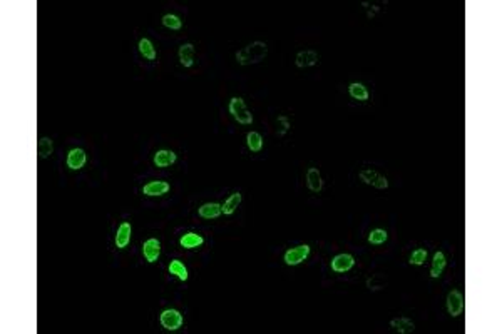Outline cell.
<instances>
[{
	"label": "cell",
	"instance_id": "16",
	"mask_svg": "<svg viewBox=\"0 0 502 334\" xmlns=\"http://www.w3.org/2000/svg\"><path fill=\"white\" fill-rule=\"evenodd\" d=\"M223 212V207L218 202H206L198 209V214L203 219H216Z\"/></svg>",
	"mask_w": 502,
	"mask_h": 334
},
{
	"label": "cell",
	"instance_id": "5",
	"mask_svg": "<svg viewBox=\"0 0 502 334\" xmlns=\"http://www.w3.org/2000/svg\"><path fill=\"white\" fill-rule=\"evenodd\" d=\"M447 311L452 318H457L464 312V296L457 289L448 291L447 294Z\"/></svg>",
	"mask_w": 502,
	"mask_h": 334
},
{
	"label": "cell",
	"instance_id": "22",
	"mask_svg": "<svg viewBox=\"0 0 502 334\" xmlns=\"http://www.w3.org/2000/svg\"><path fill=\"white\" fill-rule=\"evenodd\" d=\"M241 199H243V197H241V194L239 192H234V194H231V196L224 200V204L221 206V207H223V214H224V216H231V214L238 209V206L241 204Z\"/></svg>",
	"mask_w": 502,
	"mask_h": 334
},
{
	"label": "cell",
	"instance_id": "3",
	"mask_svg": "<svg viewBox=\"0 0 502 334\" xmlns=\"http://www.w3.org/2000/svg\"><path fill=\"white\" fill-rule=\"evenodd\" d=\"M161 324L166 331H178L181 326H183L184 319H183V314H181L178 309H164L161 312Z\"/></svg>",
	"mask_w": 502,
	"mask_h": 334
},
{
	"label": "cell",
	"instance_id": "12",
	"mask_svg": "<svg viewBox=\"0 0 502 334\" xmlns=\"http://www.w3.org/2000/svg\"><path fill=\"white\" fill-rule=\"evenodd\" d=\"M131 234H132V227L129 222H123L117 227V232H116V247L117 249H126L127 246L131 243Z\"/></svg>",
	"mask_w": 502,
	"mask_h": 334
},
{
	"label": "cell",
	"instance_id": "14",
	"mask_svg": "<svg viewBox=\"0 0 502 334\" xmlns=\"http://www.w3.org/2000/svg\"><path fill=\"white\" fill-rule=\"evenodd\" d=\"M176 159H178V156L172 151L163 149V151H158L156 154H154L152 162L156 167H169V165H172L174 162H176Z\"/></svg>",
	"mask_w": 502,
	"mask_h": 334
},
{
	"label": "cell",
	"instance_id": "23",
	"mask_svg": "<svg viewBox=\"0 0 502 334\" xmlns=\"http://www.w3.org/2000/svg\"><path fill=\"white\" fill-rule=\"evenodd\" d=\"M54 152V140L50 137H42L37 142V156L40 159H47Z\"/></svg>",
	"mask_w": 502,
	"mask_h": 334
},
{
	"label": "cell",
	"instance_id": "17",
	"mask_svg": "<svg viewBox=\"0 0 502 334\" xmlns=\"http://www.w3.org/2000/svg\"><path fill=\"white\" fill-rule=\"evenodd\" d=\"M390 326L393 331H397L400 334H408V332H413L415 329V324L412 319L408 318H395L390 321Z\"/></svg>",
	"mask_w": 502,
	"mask_h": 334
},
{
	"label": "cell",
	"instance_id": "25",
	"mask_svg": "<svg viewBox=\"0 0 502 334\" xmlns=\"http://www.w3.org/2000/svg\"><path fill=\"white\" fill-rule=\"evenodd\" d=\"M137 49H139L141 55H143L144 59H147V60L156 59V49H154V45H152V42L149 39H141Z\"/></svg>",
	"mask_w": 502,
	"mask_h": 334
},
{
	"label": "cell",
	"instance_id": "13",
	"mask_svg": "<svg viewBox=\"0 0 502 334\" xmlns=\"http://www.w3.org/2000/svg\"><path fill=\"white\" fill-rule=\"evenodd\" d=\"M306 185L311 192H320L323 189V179H321V174L317 167H310L306 171Z\"/></svg>",
	"mask_w": 502,
	"mask_h": 334
},
{
	"label": "cell",
	"instance_id": "9",
	"mask_svg": "<svg viewBox=\"0 0 502 334\" xmlns=\"http://www.w3.org/2000/svg\"><path fill=\"white\" fill-rule=\"evenodd\" d=\"M355 266V257L352 254H338L332 259V269L335 272H348Z\"/></svg>",
	"mask_w": 502,
	"mask_h": 334
},
{
	"label": "cell",
	"instance_id": "1",
	"mask_svg": "<svg viewBox=\"0 0 502 334\" xmlns=\"http://www.w3.org/2000/svg\"><path fill=\"white\" fill-rule=\"evenodd\" d=\"M268 55V45L265 42H251L248 44L245 49H241L236 52V60L239 65H251V64H258L261 60H265Z\"/></svg>",
	"mask_w": 502,
	"mask_h": 334
},
{
	"label": "cell",
	"instance_id": "24",
	"mask_svg": "<svg viewBox=\"0 0 502 334\" xmlns=\"http://www.w3.org/2000/svg\"><path fill=\"white\" fill-rule=\"evenodd\" d=\"M246 145L251 152H259L261 149H263V137H261L259 134L254 132V131L248 132L246 134Z\"/></svg>",
	"mask_w": 502,
	"mask_h": 334
},
{
	"label": "cell",
	"instance_id": "19",
	"mask_svg": "<svg viewBox=\"0 0 502 334\" xmlns=\"http://www.w3.org/2000/svg\"><path fill=\"white\" fill-rule=\"evenodd\" d=\"M203 243H204V239L196 232H186L184 236L179 239V244H181V247H184V249H196V247H199Z\"/></svg>",
	"mask_w": 502,
	"mask_h": 334
},
{
	"label": "cell",
	"instance_id": "26",
	"mask_svg": "<svg viewBox=\"0 0 502 334\" xmlns=\"http://www.w3.org/2000/svg\"><path fill=\"white\" fill-rule=\"evenodd\" d=\"M387 239H388V234H387L385 229H373L370 234H368V243L373 244V246L384 244Z\"/></svg>",
	"mask_w": 502,
	"mask_h": 334
},
{
	"label": "cell",
	"instance_id": "18",
	"mask_svg": "<svg viewBox=\"0 0 502 334\" xmlns=\"http://www.w3.org/2000/svg\"><path fill=\"white\" fill-rule=\"evenodd\" d=\"M179 62L184 67H191L194 64V45L193 44H183L179 47Z\"/></svg>",
	"mask_w": 502,
	"mask_h": 334
},
{
	"label": "cell",
	"instance_id": "8",
	"mask_svg": "<svg viewBox=\"0 0 502 334\" xmlns=\"http://www.w3.org/2000/svg\"><path fill=\"white\" fill-rule=\"evenodd\" d=\"M85 160H87L85 152H84V149H79V147H74V149H71L69 154H67V167L72 171L82 169Z\"/></svg>",
	"mask_w": 502,
	"mask_h": 334
},
{
	"label": "cell",
	"instance_id": "10",
	"mask_svg": "<svg viewBox=\"0 0 502 334\" xmlns=\"http://www.w3.org/2000/svg\"><path fill=\"white\" fill-rule=\"evenodd\" d=\"M143 254L147 263H156L161 256V243L158 239H147L146 243L143 244Z\"/></svg>",
	"mask_w": 502,
	"mask_h": 334
},
{
	"label": "cell",
	"instance_id": "15",
	"mask_svg": "<svg viewBox=\"0 0 502 334\" xmlns=\"http://www.w3.org/2000/svg\"><path fill=\"white\" fill-rule=\"evenodd\" d=\"M447 266V259H445V254L442 251H437L434 254V259H432V267H430V276L434 279H439L442 276V272H444Z\"/></svg>",
	"mask_w": 502,
	"mask_h": 334
},
{
	"label": "cell",
	"instance_id": "20",
	"mask_svg": "<svg viewBox=\"0 0 502 334\" xmlns=\"http://www.w3.org/2000/svg\"><path fill=\"white\" fill-rule=\"evenodd\" d=\"M348 92H350V96L355 100H361V102H365V100H368V97H370L367 87L363 84H360V82H352L350 85H348Z\"/></svg>",
	"mask_w": 502,
	"mask_h": 334
},
{
	"label": "cell",
	"instance_id": "29",
	"mask_svg": "<svg viewBox=\"0 0 502 334\" xmlns=\"http://www.w3.org/2000/svg\"><path fill=\"white\" fill-rule=\"evenodd\" d=\"M367 286H368V289H370V291H380V289H384V287H385V283L382 281L380 276H373L372 279L367 281Z\"/></svg>",
	"mask_w": 502,
	"mask_h": 334
},
{
	"label": "cell",
	"instance_id": "2",
	"mask_svg": "<svg viewBox=\"0 0 502 334\" xmlns=\"http://www.w3.org/2000/svg\"><path fill=\"white\" fill-rule=\"evenodd\" d=\"M230 114L241 125H250L253 122V114L248 110L245 100L241 97H233L230 100Z\"/></svg>",
	"mask_w": 502,
	"mask_h": 334
},
{
	"label": "cell",
	"instance_id": "4",
	"mask_svg": "<svg viewBox=\"0 0 502 334\" xmlns=\"http://www.w3.org/2000/svg\"><path fill=\"white\" fill-rule=\"evenodd\" d=\"M310 256V246L301 244L297 247H291L285 252V264L286 266H298Z\"/></svg>",
	"mask_w": 502,
	"mask_h": 334
},
{
	"label": "cell",
	"instance_id": "7",
	"mask_svg": "<svg viewBox=\"0 0 502 334\" xmlns=\"http://www.w3.org/2000/svg\"><path fill=\"white\" fill-rule=\"evenodd\" d=\"M171 189V185L164 182V180H151V182H147L143 187V194L144 196H149V197H159V196H164Z\"/></svg>",
	"mask_w": 502,
	"mask_h": 334
},
{
	"label": "cell",
	"instance_id": "30",
	"mask_svg": "<svg viewBox=\"0 0 502 334\" xmlns=\"http://www.w3.org/2000/svg\"><path fill=\"white\" fill-rule=\"evenodd\" d=\"M278 122L281 124V131H280V134H281V136H283V134H286L288 129H290V122H288V119H286L285 116H280V117H278Z\"/></svg>",
	"mask_w": 502,
	"mask_h": 334
},
{
	"label": "cell",
	"instance_id": "11",
	"mask_svg": "<svg viewBox=\"0 0 502 334\" xmlns=\"http://www.w3.org/2000/svg\"><path fill=\"white\" fill-rule=\"evenodd\" d=\"M318 52L315 50H301L297 53L295 57V64L300 69H306V67H313L315 64H318Z\"/></svg>",
	"mask_w": 502,
	"mask_h": 334
},
{
	"label": "cell",
	"instance_id": "21",
	"mask_svg": "<svg viewBox=\"0 0 502 334\" xmlns=\"http://www.w3.org/2000/svg\"><path fill=\"white\" fill-rule=\"evenodd\" d=\"M167 269H169V272L174 274V276H176L179 281H183V283H184V281H187V277H189L186 266L181 263L179 259H172L171 263H169V267H167Z\"/></svg>",
	"mask_w": 502,
	"mask_h": 334
},
{
	"label": "cell",
	"instance_id": "28",
	"mask_svg": "<svg viewBox=\"0 0 502 334\" xmlns=\"http://www.w3.org/2000/svg\"><path fill=\"white\" fill-rule=\"evenodd\" d=\"M425 259H427V251L425 249H415L410 257H408V263L413 264V266H422L425 264Z\"/></svg>",
	"mask_w": 502,
	"mask_h": 334
},
{
	"label": "cell",
	"instance_id": "27",
	"mask_svg": "<svg viewBox=\"0 0 502 334\" xmlns=\"http://www.w3.org/2000/svg\"><path fill=\"white\" fill-rule=\"evenodd\" d=\"M163 25L171 30H179L181 27H183V20H181L178 15H174V13H166L163 17Z\"/></svg>",
	"mask_w": 502,
	"mask_h": 334
},
{
	"label": "cell",
	"instance_id": "6",
	"mask_svg": "<svg viewBox=\"0 0 502 334\" xmlns=\"http://www.w3.org/2000/svg\"><path fill=\"white\" fill-rule=\"evenodd\" d=\"M358 177L360 180L363 184H368V185H373V187H377V189H387L388 187V180L387 177L384 176H380V174L377 171H373V169H365V171H361L358 174Z\"/></svg>",
	"mask_w": 502,
	"mask_h": 334
}]
</instances>
